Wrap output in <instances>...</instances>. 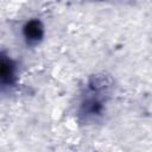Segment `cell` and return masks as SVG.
I'll return each instance as SVG.
<instances>
[{"mask_svg": "<svg viewBox=\"0 0 152 152\" xmlns=\"http://www.w3.org/2000/svg\"><path fill=\"white\" fill-rule=\"evenodd\" d=\"M94 82L91 83V87L94 89H103L107 87V82H106V78L104 76H99V77H95L93 80Z\"/></svg>", "mask_w": 152, "mask_h": 152, "instance_id": "3", "label": "cell"}, {"mask_svg": "<svg viewBox=\"0 0 152 152\" xmlns=\"http://www.w3.org/2000/svg\"><path fill=\"white\" fill-rule=\"evenodd\" d=\"M25 34L28 39H32V40H37L42 37L43 34V28H42V25L39 21L37 20H32L30 21L26 26H25Z\"/></svg>", "mask_w": 152, "mask_h": 152, "instance_id": "1", "label": "cell"}, {"mask_svg": "<svg viewBox=\"0 0 152 152\" xmlns=\"http://www.w3.org/2000/svg\"><path fill=\"white\" fill-rule=\"evenodd\" d=\"M12 76V66L6 59L1 61V78L2 81H10Z\"/></svg>", "mask_w": 152, "mask_h": 152, "instance_id": "2", "label": "cell"}]
</instances>
